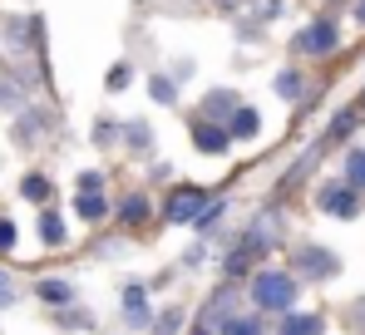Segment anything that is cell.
Masks as SVG:
<instances>
[{
    "instance_id": "cell-17",
    "label": "cell",
    "mask_w": 365,
    "mask_h": 335,
    "mask_svg": "<svg viewBox=\"0 0 365 335\" xmlns=\"http://www.w3.org/2000/svg\"><path fill=\"white\" fill-rule=\"evenodd\" d=\"M222 335H262V326H257L252 316H227V321H222Z\"/></svg>"
},
{
    "instance_id": "cell-13",
    "label": "cell",
    "mask_w": 365,
    "mask_h": 335,
    "mask_svg": "<svg viewBox=\"0 0 365 335\" xmlns=\"http://www.w3.org/2000/svg\"><path fill=\"white\" fill-rule=\"evenodd\" d=\"M40 301L45 306H69L74 301V286L69 281H40Z\"/></svg>"
},
{
    "instance_id": "cell-11",
    "label": "cell",
    "mask_w": 365,
    "mask_h": 335,
    "mask_svg": "<svg viewBox=\"0 0 365 335\" xmlns=\"http://www.w3.org/2000/svg\"><path fill=\"white\" fill-rule=\"evenodd\" d=\"M74 212H79L84 222H99V217L109 212V202H104L99 192H79V197H74Z\"/></svg>"
},
{
    "instance_id": "cell-14",
    "label": "cell",
    "mask_w": 365,
    "mask_h": 335,
    "mask_svg": "<svg viewBox=\"0 0 365 335\" xmlns=\"http://www.w3.org/2000/svg\"><path fill=\"white\" fill-rule=\"evenodd\" d=\"M346 182H351L356 192L365 187V148H351V153H346Z\"/></svg>"
},
{
    "instance_id": "cell-18",
    "label": "cell",
    "mask_w": 365,
    "mask_h": 335,
    "mask_svg": "<svg viewBox=\"0 0 365 335\" xmlns=\"http://www.w3.org/2000/svg\"><path fill=\"white\" fill-rule=\"evenodd\" d=\"M128 84H133V64H114V69H109V79H104V89H109V94H119V89H128Z\"/></svg>"
},
{
    "instance_id": "cell-4",
    "label": "cell",
    "mask_w": 365,
    "mask_h": 335,
    "mask_svg": "<svg viewBox=\"0 0 365 335\" xmlns=\"http://www.w3.org/2000/svg\"><path fill=\"white\" fill-rule=\"evenodd\" d=\"M316 202H321L326 212H336V217H356V212H361V197H356V187H351V182H341V187H336V182H331V187H321V192H316Z\"/></svg>"
},
{
    "instance_id": "cell-10",
    "label": "cell",
    "mask_w": 365,
    "mask_h": 335,
    "mask_svg": "<svg viewBox=\"0 0 365 335\" xmlns=\"http://www.w3.org/2000/svg\"><path fill=\"white\" fill-rule=\"evenodd\" d=\"M123 316H128V326H143V321H148V301H143V286H128V291H123Z\"/></svg>"
},
{
    "instance_id": "cell-24",
    "label": "cell",
    "mask_w": 365,
    "mask_h": 335,
    "mask_svg": "<svg viewBox=\"0 0 365 335\" xmlns=\"http://www.w3.org/2000/svg\"><path fill=\"white\" fill-rule=\"evenodd\" d=\"M178 326H182V316H178V311H168V316H158V326H153V331H158V335H173Z\"/></svg>"
},
{
    "instance_id": "cell-19",
    "label": "cell",
    "mask_w": 365,
    "mask_h": 335,
    "mask_svg": "<svg viewBox=\"0 0 365 335\" xmlns=\"http://www.w3.org/2000/svg\"><path fill=\"white\" fill-rule=\"evenodd\" d=\"M20 192H25V197H30V202H50V182H45V177H40V172H30V177H25V187H20Z\"/></svg>"
},
{
    "instance_id": "cell-9",
    "label": "cell",
    "mask_w": 365,
    "mask_h": 335,
    "mask_svg": "<svg viewBox=\"0 0 365 335\" xmlns=\"http://www.w3.org/2000/svg\"><path fill=\"white\" fill-rule=\"evenodd\" d=\"M237 104H242L237 94H227V89H212V94L202 99V113L217 123V118H232V109H237Z\"/></svg>"
},
{
    "instance_id": "cell-29",
    "label": "cell",
    "mask_w": 365,
    "mask_h": 335,
    "mask_svg": "<svg viewBox=\"0 0 365 335\" xmlns=\"http://www.w3.org/2000/svg\"><path fill=\"white\" fill-rule=\"evenodd\" d=\"M356 20H361V25H365V0H361V5H356Z\"/></svg>"
},
{
    "instance_id": "cell-21",
    "label": "cell",
    "mask_w": 365,
    "mask_h": 335,
    "mask_svg": "<svg viewBox=\"0 0 365 335\" xmlns=\"http://www.w3.org/2000/svg\"><path fill=\"white\" fill-rule=\"evenodd\" d=\"M20 104H25L20 84H15V79H0V109H20Z\"/></svg>"
},
{
    "instance_id": "cell-15",
    "label": "cell",
    "mask_w": 365,
    "mask_h": 335,
    "mask_svg": "<svg viewBox=\"0 0 365 335\" xmlns=\"http://www.w3.org/2000/svg\"><path fill=\"white\" fill-rule=\"evenodd\" d=\"M148 94H153V104H178V84H173V79H163V74H153V79H148Z\"/></svg>"
},
{
    "instance_id": "cell-28",
    "label": "cell",
    "mask_w": 365,
    "mask_h": 335,
    "mask_svg": "<svg viewBox=\"0 0 365 335\" xmlns=\"http://www.w3.org/2000/svg\"><path fill=\"white\" fill-rule=\"evenodd\" d=\"M10 301H15V291H10V286H5V281H0V311H5V306H10Z\"/></svg>"
},
{
    "instance_id": "cell-20",
    "label": "cell",
    "mask_w": 365,
    "mask_h": 335,
    "mask_svg": "<svg viewBox=\"0 0 365 335\" xmlns=\"http://www.w3.org/2000/svg\"><path fill=\"white\" fill-rule=\"evenodd\" d=\"M40 242H50V247H60V242H64V227H60L55 212H45V217H40Z\"/></svg>"
},
{
    "instance_id": "cell-8",
    "label": "cell",
    "mask_w": 365,
    "mask_h": 335,
    "mask_svg": "<svg viewBox=\"0 0 365 335\" xmlns=\"http://www.w3.org/2000/svg\"><path fill=\"white\" fill-rule=\"evenodd\" d=\"M119 138L133 148V153H148V148H153V128H148L143 118H128V123L119 128Z\"/></svg>"
},
{
    "instance_id": "cell-31",
    "label": "cell",
    "mask_w": 365,
    "mask_h": 335,
    "mask_svg": "<svg viewBox=\"0 0 365 335\" xmlns=\"http://www.w3.org/2000/svg\"><path fill=\"white\" fill-rule=\"evenodd\" d=\"M197 335H207V331H197Z\"/></svg>"
},
{
    "instance_id": "cell-1",
    "label": "cell",
    "mask_w": 365,
    "mask_h": 335,
    "mask_svg": "<svg viewBox=\"0 0 365 335\" xmlns=\"http://www.w3.org/2000/svg\"><path fill=\"white\" fill-rule=\"evenodd\" d=\"M252 301H257L262 311H292L297 281L287 277V272H262V277L252 281Z\"/></svg>"
},
{
    "instance_id": "cell-23",
    "label": "cell",
    "mask_w": 365,
    "mask_h": 335,
    "mask_svg": "<svg viewBox=\"0 0 365 335\" xmlns=\"http://www.w3.org/2000/svg\"><path fill=\"white\" fill-rule=\"evenodd\" d=\"M217 217H222V202H212L207 212H197V217H192V227H197V232H202V227H217Z\"/></svg>"
},
{
    "instance_id": "cell-22",
    "label": "cell",
    "mask_w": 365,
    "mask_h": 335,
    "mask_svg": "<svg viewBox=\"0 0 365 335\" xmlns=\"http://www.w3.org/2000/svg\"><path fill=\"white\" fill-rule=\"evenodd\" d=\"M119 212L128 217V222H143V217H148V202H143V197H123Z\"/></svg>"
},
{
    "instance_id": "cell-7",
    "label": "cell",
    "mask_w": 365,
    "mask_h": 335,
    "mask_svg": "<svg viewBox=\"0 0 365 335\" xmlns=\"http://www.w3.org/2000/svg\"><path fill=\"white\" fill-rule=\"evenodd\" d=\"M227 133H232V138H257V133H262V113L247 109V104H237L232 118H227Z\"/></svg>"
},
{
    "instance_id": "cell-16",
    "label": "cell",
    "mask_w": 365,
    "mask_h": 335,
    "mask_svg": "<svg viewBox=\"0 0 365 335\" xmlns=\"http://www.w3.org/2000/svg\"><path fill=\"white\" fill-rule=\"evenodd\" d=\"M272 89H277V94H282V99H297V94H302V74H297V69H282V74H277V84H272Z\"/></svg>"
},
{
    "instance_id": "cell-25",
    "label": "cell",
    "mask_w": 365,
    "mask_h": 335,
    "mask_svg": "<svg viewBox=\"0 0 365 335\" xmlns=\"http://www.w3.org/2000/svg\"><path fill=\"white\" fill-rule=\"evenodd\" d=\"M104 187V172H79V192H99Z\"/></svg>"
},
{
    "instance_id": "cell-26",
    "label": "cell",
    "mask_w": 365,
    "mask_h": 335,
    "mask_svg": "<svg viewBox=\"0 0 365 335\" xmlns=\"http://www.w3.org/2000/svg\"><path fill=\"white\" fill-rule=\"evenodd\" d=\"M10 247H15V222L0 217V252H10Z\"/></svg>"
},
{
    "instance_id": "cell-2",
    "label": "cell",
    "mask_w": 365,
    "mask_h": 335,
    "mask_svg": "<svg viewBox=\"0 0 365 335\" xmlns=\"http://www.w3.org/2000/svg\"><path fill=\"white\" fill-rule=\"evenodd\" d=\"M336 45H341V30L331 20H316V25H306L302 35H297V50L302 55H331Z\"/></svg>"
},
{
    "instance_id": "cell-3",
    "label": "cell",
    "mask_w": 365,
    "mask_h": 335,
    "mask_svg": "<svg viewBox=\"0 0 365 335\" xmlns=\"http://www.w3.org/2000/svg\"><path fill=\"white\" fill-rule=\"evenodd\" d=\"M202 202H207V192H202V187H178V192L168 197V222L192 227V217L202 212Z\"/></svg>"
},
{
    "instance_id": "cell-27",
    "label": "cell",
    "mask_w": 365,
    "mask_h": 335,
    "mask_svg": "<svg viewBox=\"0 0 365 335\" xmlns=\"http://www.w3.org/2000/svg\"><path fill=\"white\" fill-rule=\"evenodd\" d=\"M187 74H192V59H178V64H173V84H178V79H187Z\"/></svg>"
},
{
    "instance_id": "cell-12",
    "label": "cell",
    "mask_w": 365,
    "mask_h": 335,
    "mask_svg": "<svg viewBox=\"0 0 365 335\" xmlns=\"http://www.w3.org/2000/svg\"><path fill=\"white\" fill-rule=\"evenodd\" d=\"M321 331H326L321 316H287L282 321V335H321Z\"/></svg>"
},
{
    "instance_id": "cell-30",
    "label": "cell",
    "mask_w": 365,
    "mask_h": 335,
    "mask_svg": "<svg viewBox=\"0 0 365 335\" xmlns=\"http://www.w3.org/2000/svg\"><path fill=\"white\" fill-rule=\"evenodd\" d=\"M217 5H227V10H232V5H237V0H217Z\"/></svg>"
},
{
    "instance_id": "cell-5",
    "label": "cell",
    "mask_w": 365,
    "mask_h": 335,
    "mask_svg": "<svg viewBox=\"0 0 365 335\" xmlns=\"http://www.w3.org/2000/svg\"><path fill=\"white\" fill-rule=\"evenodd\" d=\"M227 143H232V133L222 123H212V118H197L192 123V148L197 153H227Z\"/></svg>"
},
{
    "instance_id": "cell-6",
    "label": "cell",
    "mask_w": 365,
    "mask_h": 335,
    "mask_svg": "<svg viewBox=\"0 0 365 335\" xmlns=\"http://www.w3.org/2000/svg\"><path fill=\"white\" fill-rule=\"evenodd\" d=\"M297 262H302L306 277H336V272H341V262H336L326 247H302V252H297Z\"/></svg>"
}]
</instances>
